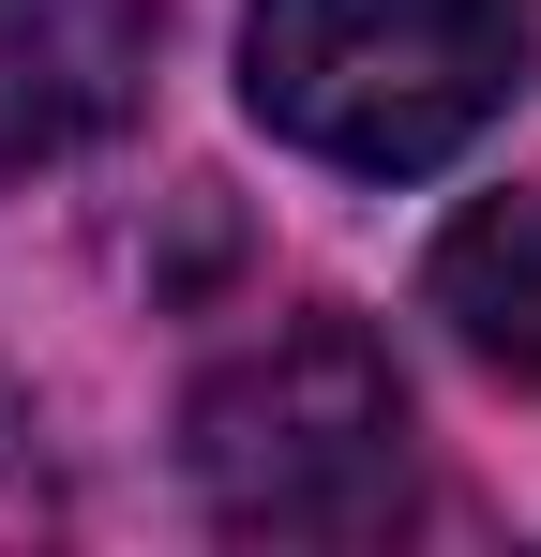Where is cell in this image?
<instances>
[{
    "label": "cell",
    "instance_id": "6da1fadb",
    "mask_svg": "<svg viewBox=\"0 0 541 557\" xmlns=\"http://www.w3.org/2000/svg\"><path fill=\"white\" fill-rule=\"evenodd\" d=\"M241 91L347 182H422L527 91V0H256Z\"/></svg>",
    "mask_w": 541,
    "mask_h": 557
},
{
    "label": "cell",
    "instance_id": "5b68a950",
    "mask_svg": "<svg viewBox=\"0 0 541 557\" xmlns=\"http://www.w3.org/2000/svg\"><path fill=\"white\" fill-rule=\"evenodd\" d=\"M46 512H61V497H46V453H30V437L0 422V543H30Z\"/></svg>",
    "mask_w": 541,
    "mask_h": 557
},
{
    "label": "cell",
    "instance_id": "7a4b0ae2",
    "mask_svg": "<svg viewBox=\"0 0 541 557\" xmlns=\"http://www.w3.org/2000/svg\"><path fill=\"white\" fill-rule=\"evenodd\" d=\"M196 497L256 543H376L406 512V376L347 317H286L196 392Z\"/></svg>",
    "mask_w": 541,
    "mask_h": 557
},
{
    "label": "cell",
    "instance_id": "277c9868",
    "mask_svg": "<svg viewBox=\"0 0 541 557\" xmlns=\"http://www.w3.org/2000/svg\"><path fill=\"white\" fill-rule=\"evenodd\" d=\"M437 317H451L496 376L541 392V182H527V196H481V211L437 242Z\"/></svg>",
    "mask_w": 541,
    "mask_h": 557
},
{
    "label": "cell",
    "instance_id": "3957f363",
    "mask_svg": "<svg viewBox=\"0 0 541 557\" xmlns=\"http://www.w3.org/2000/svg\"><path fill=\"white\" fill-rule=\"evenodd\" d=\"M166 0H0V182L76 166L151 91Z\"/></svg>",
    "mask_w": 541,
    "mask_h": 557
}]
</instances>
